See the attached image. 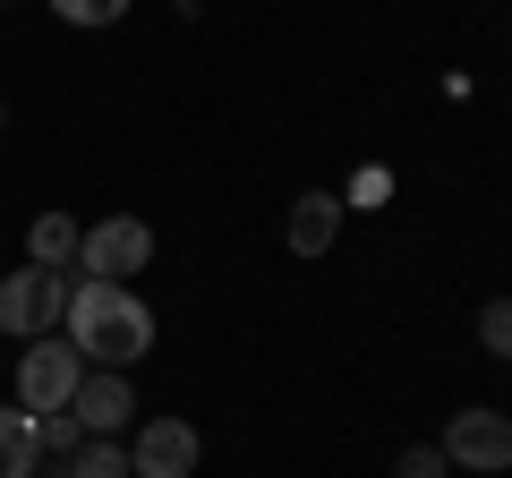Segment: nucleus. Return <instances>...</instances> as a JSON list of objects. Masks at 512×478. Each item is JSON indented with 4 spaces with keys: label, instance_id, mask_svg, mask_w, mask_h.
Returning <instances> with one entry per match:
<instances>
[{
    "label": "nucleus",
    "instance_id": "f257e3e1",
    "mask_svg": "<svg viewBox=\"0 0 512 478\" xmlns=\"http://www.w3.org/2000/svg\"><path fill=\"white\" fill-rule=\"evenodd\" d=\"M60 333L77 342V359H86V368H120V376H128V368L154 350V308L128 291V282H77Z\"/></svg>",
    "mask_w": 512,
    "mask_h": 478
},
{
    "label": "nucleus",
    "instance_id": "f03ea898",
    "mask_svg": "<svg viewBox=\"0 0 512 478\" xmlns=\"http://www.w3.org/2000/svg\"><path fill=\"white\" fill-rule=\"evenodd\" d=\"M69 291H77V274H52V265H18V274H0V333H18V342L60 333Z\"/></svg>",
    "mask_w": 512,
    "mask_h": 478
},
{
    "label": "nucleus",
    "instance_id": "7ed1b4c3",
    "mask_svg": "<svg viewBox=\"0 0 512 478\" xmlns=\"http://www.w3.org/2000/svg\"><path fill=\"white\" fill-rule=\"evenodd\" d=\"M146 265H154V222H137V214H103L77 239V282H128Z\"/></svg>",
    "mask_w": 512,
    "mask_h": 478
},
{
    "label": "nucleus",
    "instance_id": "20e7f679",
    "mask_svg": "<svg viewBox=\"0 0 512 478\" xmlns=\"http://www.w3.org/2000/svg\"><path fill=\"white\" fill-rule=\"evenodd\" d=\"M77 385H86V359H77L69 333L26 342V359H18V410H69Z\"/></svg>",
    "mask_w": 512,
    "mask_h": 478
},
{
    "label": "nucleus",
    "instance_id": "39448f33",
    "mask_svg": "<svg viewBox=\"0 0 512 478\" xmlns=\"http://www.w3.org/2000/svg\"><path fill=\"white\" fill-rule=\"evenodd\" d=\"M444 461L453 470H512V419L504 410H487V402H470V410H453V427H444Z\"/></svg>",
    "mask_w": 512,
    "mask_h": 478
},
{
    "label": "nucleus",
    "instance_id": "423d86ee",
    "mask_svg": "<svg viewBox=\"0 0 512 478\" xmlns=\"http://www.w3.org/2000/svg\"><path fill=\"white\" fill-rule=\"evenodd\" d=\"M197 470V427L188 419H146L128 436V478H188Z\"/></svg>",
    "mask_w": 512,
    "mask_h": 478
},
{
    "label": "nucleus",
    "instance_id": "0eeeda50",
    "mask_svg": "<svg viewBox=\"0 0 512 478\" xmlns=\"http://www.w3.org/2000/svg\"><path fill=\"white\" fill-rule=\"evenodd\" d=\"M69 419H77V436H128V419H137L128 376H120V368H86V385H77Z\"/></svg>",
    "mask_w": 512,
    "mask_h": 478
},
{
    "label": "nucleus",
    "instance_id": "6e6552de",
    "mask_svg": "<svg viewBox=\"0 0 512 478\" xmlns=\"http://www.w3.org/2000/svg\"><path fill=\"white\" fill-rule=\"evenodd\" d=\"M282 239H291V257H325L333 239H342V197H333V188H308V197H291V222H282Z\"/></svg>",
    "mask_w": 512,
    "mask_h": 478
},
{
    "label": "nucleus",
    "instance_id": "1a4fd4ad",
    "mask_svg": "<svg viewBox=\"0 0 512 478\" xmlns=\"http://www.w3.org/2000/svg\"><path fill=\"white\" fill-rule=\"evenodd\" d=\"M43 453H35V419L18 402H0V478H35Z\"/></svg>",
    "mask_w": 512,
    "mask_h": 478
},
{
    "label": "nucleus",
    "instance_id": "9d476101",
    "mask_svg": "<svg viewBox=\"0 0 512 478\" xmlns=\"http://www.w3.org/2000/svg\"><path fill=\"white\" fill-rule=\"evenodd\" d=\"M77 239H86V231H77L69 214H43L35 231H26V248H35L26 265H52V274H77Z\"/></svg>",
    "mask_w": 512,
    "mask_h": 478
},
{
    "label": "nucleus",
    "instance_id": "9b49d317",
    "mask_svg": "<svg viewBox=\"0 0 512 478\" xmlns=\"http://www.w3.org/2000/svg\"><path fill=\"white\" fill-rule=\"evenodd\" d=\"M69 478H128V444L120 436H86L69 453Z\"/></svg>",
    "mask_w": 512,
    "mask_h": 478
},
{
    "label": "nucleus",
    "instance_id": "f8f14e48",
    "mask_svg": "<svg viewBox=\"0 0 512 478\" xmlns=\"http://www.w3.org/2000/svg\"><path fill=\"white\" fill-rule=\"evenodd\" d=\"M52 18L60 26H120L128 0H52Z\"/></svg>",
    "mask_w": 512,
    "mask_h": 478
},
{
    "label": "nucleus",
    "instance_id": "ddd939ff",
    "mask_svg": "<svg viewBox=\"0 0 512 478\" xmlns=\"http://www.w3.org/2000/svg\"><path fill=\"white\" fill-rule=\"evenodd\" d=\"M35 419V453H77V419L69 410H26Z\"/></svg>",
    "mask_w": 512,
    "mask_h": 478
},
{
    "label": "nucleus",
    "instance_id": "4468645a",
    "mask_svg": "<svg viewBox=\"0 0 512 478\" xmlns=\"http://www.w3.org/2000/svg\"><path fill=\"white\" fill-rule=\"evenodd\" d=\"M478 342H487L495 359H512V299H487V308H478Z\"/></svg>",
    "mask_w": 512,
    "mask_h": 478
},
{
    "label": "nucleus",
    "instance_id": "2eb2a0df",
    "mask_svg": "<svg viewBox=\"0 0 512 478\" xmlns=\"http://www.w3.org/2000/svg\"><path fill=\"white\" fill-rule=\"evenodd\" d=\"M453 461H444V444H410L402 461H393V478H444Z\"/></svg>",
    "mask_w": 512,
    "mask_h": 478
},
{
    "label": "nucleus",
    "instance_id": "dca6fc26",
    "mask_svg": "<svg viewBox=\"0 0 512 478\" xmlns=\"http://www.w3.org/2000/svg\"><path fill=\"white\" fill-rule=\"evenodd\" d=\"M0 9H9V0H0Z\"/></svg>",
    "mask_w": 512,
    "mask_h": 478
}]
</instances>
